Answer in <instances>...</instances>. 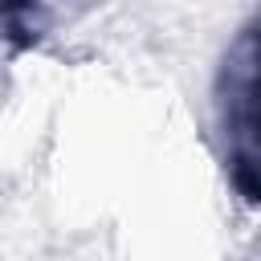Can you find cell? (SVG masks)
<instances>
[{"label":"cell","mask_w":261,"mask_h":261,"mask_svg":"<svg viewBox=\"0 0 261 261\" xmlns=\"http://www.w3.org/2000/svg\"><path fill=\"white\" fill-rule=\"evenodd\" d=\"M220 130L228 139V179L237 196L257 204V29L245 24L220 69Z\"/></svg>","instance_id":"obj_1"}]
</instances>
